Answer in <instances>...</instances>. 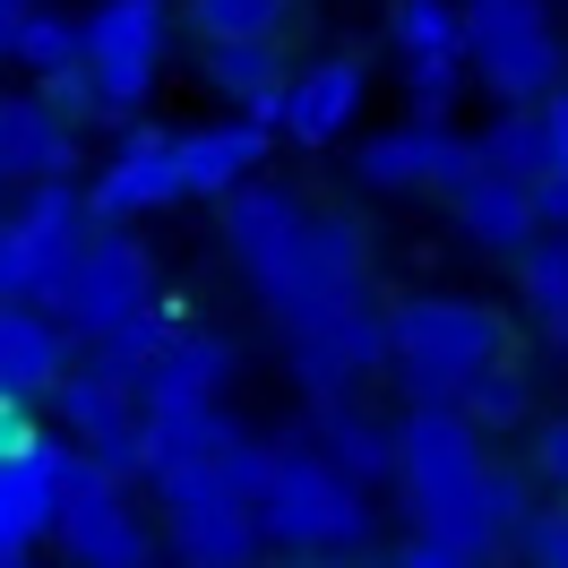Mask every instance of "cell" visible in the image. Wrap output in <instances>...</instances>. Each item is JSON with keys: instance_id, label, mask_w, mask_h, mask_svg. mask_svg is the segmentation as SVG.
I'll return each mask as SVG.
<instances>
[{"instance_id": "1", "label": "cell", "mask_w": 568, "mask_h": 568, "mask_svg": "<svg viewBox=\"0 0 568 568\" xmlns=\"http://www.w3.org/2000/svg\"><path fill=\"white\" fill-rule=\"evenodd\" d=\"M396 491H405V517L423 542H448V551H499L534 526V491L517 465L491 457V430H474L457 405H414L396 423Z\"/></svg>"}, {"instance_id": "2", "label": "cell", "mask_w": 568, "mask_h": 568, "mask_svg": "<svg viewBox=\"0 0 568 568\" xmlns=\"http://www.w3.org/2000/svg\"><path fill=\"white\" fill-rule=\"evenodd\" d=\"M508 362V320L465 293H414L388 311V371L414 405H465V388Z\"/></svg>"}, {"instance_id": "3", "label": "cell", "mask_w": 568, "mask_h": 568, "mask_svg": "<svg viewBox=\"0 0 568 568\" xmlns=\"http://www.w3.org/2000/svg\"><path fill=\"white\" fill-rule=\"evenodd\" d=\"M258 526L276 551L293 560H336V551H371V491L354 474H336L320 448H293L284 439L267 465V491H258Z\"/></svg>"}, {"instance_id": "4", "label": "cell", "mask_w": 568, "mask_h": 568, "mask_svg": "<svg viewBox=\"0 0 568 568\" xmlns=\"http://www.w3.org/2000/svg\"><path fill=\"white\" fill-rule=\"evenodd\" d=\"M465 52L474 78L491 87V104H551L560 78V27H551V0H465Z\"/></svg>"}, {"instance_id": "5", "label": "cell", "mask_w": 568, "mask_h": 568, "mask_svg": "<svg viewBox=\"0 0 568 568\" xmlns=\"http://www.w3.org/2000/svg\"><path fill=\"white\" fill-rule=\"evenodd\" d=\"M311 199L302 190H284V181H250L224 199V242H233V267L250 276V293L267 302V311H293V293H302V258H311Z\"/></svg>"}, {"instance_id": "6", "label": "cell", "mask_w": 568, "mask_h": 568, "mask_svg": "<svg viewBox=\"0 0 568 568\" xmlns=\"http://www.w3.org/2000/svg\"><path fill=\"white\" fill-rule=\"evenodd\" d=\"M43 311L70 336H87V345L112 336V327H130L139 311H155V258H146V242H130V224H95Z\"/></svg>"}, {"instance_id": "7", "label": "cell", "mask_w": 568, "mask_h": 568, "mask_svg": "<svg viewBox=\"0 0 568 568\" xmlns=\"http://www.w3.org/2000/svg\"><path fill=\"white\" fill-rule=\"evenodd\" d=\"M164 52H173V0H95L87 9V70L104 87L112 130H139V104L164 78Z\"/></svg>"}, {"instance_id": "8", "label": "cell", "mask_w": 568, "mask_h": 568, "mask_svg": "<svg viewBox=\"0 0 568 568\" xmlns=\"http://www.w3.org/2000/svg\"><path fill=\"white\" fill-rule=\"evenodd\" d=\"M95 233V207H87V190L61 181V190H27L9 224H0V302H52V284L70 276V258L87 250Z\"/></svg>"}, {"instance_id": "9", "label": "cell", "mask_w": 568, "mask_h": 568, "mask_svg": "<svg viewBox=\"0 0 568 568\" xmlns=\"http://www.w3.org/2000/svg\"><path fill=\"white\" fill-rule=\"evenodd\" d=\"M388 36H396V70H405V104H414V121L448 130L457 87L474 78V52H465V0H396Z\"/></svg>"}, {"instance_id": "10", "label": "cell", "mask_w": 568, "mask_h": 568, "mask_svg": "<svg viewBox=\"0 0 568 568\" xmlns=\"http://www.w3.org/2000/svg\"><path fill=\"white\" fill-rule=\"evenodd\" d=\"M61 560L70 568H155V542H146V517L130 508V483L95 465L78 448L70 465V499H61Z\"/></svg>"}, {"instance_id": "11", "label": "cell", "mask_w": 568, "mask_h": 568, "mask_svg": "<svg viewBox=\"0 0 568 568\" xmlns=\"http://www.w3.org/2000/svg\"><path fill=\"white\" fill-rule=\"evenodd\" d=\"M483 173H491V164H483V139L430 130V121L379 130V139H362V155H354V181L371 190V199H414V190L457 199V190H474Z\"/></svg>"}, {"instance_id": "12", "label": "cell", "mask_w": 568, "mask_h": 568, "mask_svg": "<svg viewBox=\"0 0 568 568\" xmlns=\"http://www.w3.org/2000/svg\"><path fill=\"white\" fill-rule=\"evenodd\" d=\"M173 199H190L181 190V130H121V146H112L104 164H95V181H87V207H95V224H139V215L173 207Z\"/></svg>"}, {"instance_id": "13", "label": "cell", "mask_w": 568, "mask_h": 568, "mask_svg": "<svg viewBox=\"0 0 568 568\" xmlns=\"http://www.w3.org/2000/svg\"><path fill=\"white\" fill-rule=\"evenodd\" d=\"M284 362H293V379L320 396V405H336L354 379H371V371L388 362V320H371V302L327 311V320H311V327L284 336Z\"/></svg>"}, {"instance_id": "14", "label": "cell", "mask_w": 568, "mask_h": 568, "mask_svg": "<svg viewBox=\"0 0 568 568\" xmlns=\"http://www.w3.org/2000/svg\"><path fill=\"white\" fill-rule=\"evenodd\" d=\"M52 414H61V430H70L78 448L95 465H112L121 483L130 474H146V405L130 388H112V379H95V371H70V388L52 396Z\"/></svg>"}, {"instance_id": "15", "label": "cell", "mask_w": 568, "mask_h": 568, "mask_svg": "<svg viewBox=\"0 0 568 568\" xmlns=\"http://www.w3.org/2000/svg\"><path fill=\"white\" fill-rule=\"evenodd\" d=\"M70 439H36L27 457H0V551H36L61 534V499H70Z\"/></svg>"}, {"instance_id": "16", "label": "cell", "mask_w": 568, "mask_h": 568, "mask_svg": "<svg viewBox=\"0 0 568 568\" xmlns=\"http://www.w3.org/2000/svg\"><path fill=\"white\" fill-rule=\"evenodd\" d=\"M70 327L36 302H0V405H52L70 388Z\"/></svg>"}, {"instance_id": "17", "label": "cell", "mask_w": 568, "mask_h": 568, "mask_svg": "<svg viewBox=\"0 0 568 568\" xmlns=\"http://www.w3.org/2000/svg\"><path fill=\"white\" fill-rule=\"evenodd\" d=\"M362 104H371V61L327 52V61H311V70H293L276 139H293V146H336L362 121Z\"/></svg>"}, {"instance_id": "18", "label": "cell", "mask_w": 568, "mask_h": 568, "mask_svg": "<svg viewBox=\"0 0 568 568\" xmlns=\"http://www.w3.org/2000/svg\"><path fill=\"white\" fill-rule=\"evenodd\" d=\"M0 173H9L18 199L78 181V121H61V112L43 104V87H27V95L0 104Z\"/></svg>"}, {"instance_id": "19", "label": "cell", "mask_w": 568, "mask_h": 568, "mask_svg": "<svg viewBox=\"0 0 568 568\" xmlns=\"http://www.w3.org/2000/svg\"><path fill=\"white\" fill-rule=\"evenodd\" d=\"M267 155H276V130H267V121H250V112L199 121V130H181V190L224 207L233 190H250V181L267 173Z\"/></svg>"}, {"instance_id": "20", "label": "cell", "mask_w": 568, "mask_h": 568, "mask_svg": "<svg viewBox=\"0 0 568 568\" xmlns=\"http://www.w3.org/2000/svg\"><path fill=\"white\" fill-rule=\"evenodd\" d=\"M224 379H233V345L207 327H181V345L155 362L139 405L146 423H199V414H224Z\"/></svg>"}, {"instance_id": "21", "label": "cell", "mask_w": 568, "mask_h": 568, "mask_svg": "<svg viewBox=\"0 0 568 568\" xmlns=\"http://www.w3.org/2000/svg\"><path fill=\"white\" fill-rule=\"evenodd\" d=\"M448 215H457L465 242L491 250V258H526V250L542 242V207H534V190H526V181H499V173H483L474 190H457Z\"/></svg>"}, {"instance_id": "22", "label": "cell", "mask_w": 568, "mask_h": 568, "mask_svg": "<svg viewBox=\"0 0 568 568\" xmlns=\"http://www.w3.org/2000/svg\"><path fill=\"white\" fill-rule=\"evenodd\" d=\"M199 70H207V87L224 95V104H242L250 121H267L276 130L284 121V87H293V70H284V43H199Z\"/></svg>"}, {"instance_id": "23", "label": "cell", "mask_w": 568, "mask_h": 568, "mask_svg": "<svg viewBox=\"0 0 568 568\" xmlns=\"http://www.w3.org/2000/svg\"><path fill=\"white\" fill-rule=\"evenodd\" d=\"M181 345V320L155 302V311H139L130 327H112V336H95L87 345V362L78 371H95V379H112V388H130V396H146V379H155V362Z\"/></svg>"}, {"instance_id": "24", "label": "cell", "mask_w": 568, "mask_h": 568, "mask_svg": "<svg viewBox=\"0 0 568 568\" xmlns=\"http://www.w3.org/2000/svg\"><path fill=\"white\" fill-rule=\"evenodd\" d=\"M0 52H9V61H18V70L36 78H61V70H78V61H87V18H70V9H9V18H0Z\"/></svg>"}, {"instance_id": "25", "label": "cell", "mask_w": 568, "mask_h": 568, "mask_svg": "<svg viewBox=\"0 0 568 568\" xmlns=\"http://www.w3.org/2000/svg\"><path fill=\"white\" fill-rule=\"evenodd\" d=\"M320 457L336 465V474H354L362 491H379V483H396L405 448H396L388 423H371V414H354V405H327L320 414Z\"/></svg>"}, {"instance_id": "26", "label": "cell", "mask_w": 568, "mask_h": 568, "mask_svg": "<svg viewBox=\"0 0 568 568\" xmlns=\"http://www.w3.org/2000/svg\"><path fill=\"white\" fill-rule=\"evenodd\" d=\"M483 164H491L499 181H526V190H534L542 173H560L542 104H508V112H491V130H483Z\"/></svg>"}, {"instance_id": "27", "label": "cell", "mask_w": 568, "mask_h": 568, "mask_svg": "<svg viewBox=\"0 0 568 568\" xmlns=\"http://www.w3.org/2000/svg\"><path fill=\"white\" fill-rule=\"evenodd\" d=\"M284 9L293 0H190V27L207 43H267L284 36Z\"/></svg>"}, {"instance_id": "28", "label": "cell", "mask_w": 568, "mask_h": 568, "mask_svg": "<svg viewBox=\"0 0 568 568\" xmlns=\"http://www.w3.org/2000/svg\"><path fill=\"white\" fill-rule=\"evenodd\" d=\"M517 293H526L534 320H560L568 311V233H542V242L517 258Z\"/></svg>"}, {"instance_id": "29", "label": "cell", "mask_w": 568, "mask_h": 568, "mask_svg": "<svg viewBox=\"0 0 568 568\" xmlns=\"http://www.w3.org/2000/svg\"><path fill=\"white\" fill-rule=\"evenodd\" d=\"M457 414H465L474 430H517V423L534 414V388L517 379V371H508V362H499V371H483V379L465 388V405H457Z\"/></svg>"}, {"instance_id": "30", "label": "cell", "mask_w": 568, "mask_h": 568, "mask_svg": "<svg viewBox=\"0 0 568 568\" xmlns=\"http://www.w3.org/2000/svg\"><path fill=\"white\" fill-rule=\"evenodd\" d=\"M517 560L526 568H568V499L534 508V526L517 534Z\"/></svg>"}, {"instance_id": "31", "label": "cell", "mask_w": 568, "mask_h": 568, "mask_svg": "<svg viewBox=\"0 0 568 568\" xmlns=\"http://www.w3.org/2000/svg\"><path fill=\"white\" fill-rule=\"evenodd\" d=\"M43 104L61 112V121H104V87H95V70L78 61V70H61V78H43Z\"/></svg>"}, {"instance_id": "32", "label": "cell", "mask_w": 568, "mask_h": 568, "mask_svg": "<svg viewBox=\"0 0 568 568\" xmlns=\"http://www.w3.org/2000/svg\"><path fill=\"white\" fill-rule=\"evenodd\" d=\"M534 474H542V483H551V491L568 499V414L534 423Z\"/></svg>"}, {"instance_id": "33", "label": "cell", "mask_w": 568, "mask_h": 568, "mask_svg": "<svg viewBox=\"0 0 568 568\" xmlns=\"http://www.w3.org/2000/svg\"><path fill=\"white\" fill-rule=\"evenodd\" d=\"M534 207H542V233H568V164L534 181Z\"/></svg>"}, {"instance_id": "34", "label": "cell", "mask_w": 568, "mask_h": 568, "mask_svg": "<svg viewBox=\"0 0 568 568\" xmlns=\"http://www.w3.org/2000/svg\"><path fill=\"white\" fill-rule=\"evenodd\" d=\"M396 568H483V560H474V551H448V542H423V534H414Z\"/></svg>"}, {"instance_id": "35", "label": "cell", "mask_w": 568, "mask_h": 568, "mask_svg": "<svg viewBox=\"0 0 568 568\" xmlns=\"http://www.w3.org/2000/svg\"><path fill=\"white\" fill-rule=\"evenodd\" d=\"M542 121H551V155H560V164H568V87H560V95H551V104H542Z\"/></svg>"}, {"instance_id": "36", "label": "cell", "mask_w": 568, "mask_h": 568, "mask_svg": "<svg viewBox=\"0 0 568 568\" xmlns=\"http://www.w3.org/2000/svg\"><path fill=\"white\" fill-rule=\"evenodd\" d=\"M0 568H27V551H0Z\"/></svg>"}]
</instances>
